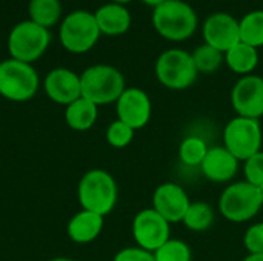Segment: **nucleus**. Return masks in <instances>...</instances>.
I'll use <instances>...</instances> for the list:
<instances>
[{
	"mask_svg": "<svg viewBox=\"0 0 263 261\" xmlns=\"http://www.w3.org/2000/svg\"><path fill=\"white\" fill-rule=\"evenodd\" d=\"M151 22L156 32L168 42H185L199 26L196 9L185 0H165L153 8Z\"/></svg>",
	"mask_w": 263,
	"mask_h": 261,
	"instance_id": "1",
	"label": "nucleus"
},
{
	"mask_svg": "<svg viewBox=\"0 0 263 261\" xmlns=\"http://www.w3.org/2000/svg\"><path fill=\"white\" fill-rule=\"evenodd\" d=\"M117 197V183L105 169H91L79 182L77 198L85 211H91L105 217L116 208Z\"/></svg>",
	"mask_w": 263,
	"mask_h": 261,
	"instance_id": "2",
	"label": "nucleus"
},
{
	"mask_svg": "<svg viewBox=\"0 0 263 261\" xmlns=\"http://www.w3.org/2000/svg\"><path fill=\"white\" fill-rule=\"evenodd\" d=\"M82 97L97 106L111 105L126 89L123 74L111 65H92L80 74Z\"/></svg>",
	"mask_w": 263,
	"mask_h": 261,
	"instance_id": "3",
	"label": "nucleus"
},
{
	"mask_svg": "<svg viewBox=\"0 0 263 261\" xmlns=\"http://www.w3.org/2000/svg\"><path fill=\"white\" fill-rule=\"evenodd\" d=\"M217 208L222 217L231 223L251 222L263 208L262 191L245 180L230 183L222 191Z\"/></svg>",
	"mask_w": 263,
	"mask_h": 261,
	"instance_id": "4",
	"label": "nucleus"
},
{
	"mask_svg": "<svg viewBox=\"0 0 263 261\" xmlns=\"http://www.w3.org/2000/svg\"><path fill=\"white\" fill-rule=\"evenodd\" d=\"M154 72L159 83L171 91H185L191 88L199 77L193 54L180 48L163 51L156 60Z\"/></svg>",
	"mask_w": 263,
	"mask_h": 261,
	"instance_id": "5",
	"label": "nucleus"
},
{
	"mask_svg": "<svg viewBox=\"0 0 263 261\" xmlns=\"http://www.w3.org/2000/svg\"><path fill=\"white\" fill-rule=\"evenodd\" d=\"M223 146L243 163L263 151V129L259 120L236 115L223 128Z\"/></svg>",
	"mask_w": 263,
	"mask_h": 261,
	"instance_id": "6",
	"label": "nucleus"
},
{
	"mask_svg": "<svg viewBox=\"0 0 263 261\" xmlns=\"http://www.w3.org/2000/svg\"><path fill=\"white\" fill-rule=\"evenodd\" d=\"M39 89V74L31 63L8 58L0 63V95L11 102H28Z\"/></svg>",
	"mask_w": 263,
	"mask_h": 261,
	"instance_id": "7",
	"label": "nucleus"
},
{
	"mask_svg": "<svg viewBox=\"0 0 263 261\" xmlns=\"http://www.w3.org/2000/svg\"><path fill=\"white\" fill-rule=\"evenodd\" d=\"M49 42L51 35L46 28L31 20H23L11 29L8 37V51L11 58L32 63L45 54Z\"/></svg>",
	"mask_w": 263,
	"mask_h": 261,
	"instance_id": "8",
	"label": "nucleus"
},
{
	"mask_svg": "<svg viewBox=\"0 0 263 261\" xmlns=\"http://www.w3.org/2000/svg\"><path fill=\"white\" fill-rule=\"evenodd\" d=\"M102 35L94 14L88 11H74L65 17L60 25V42L72 54H83L94 48Z\"/></svg>",
	"mask_w": 263,
	"mask_h": 261,
	"instance_id": "9",
	"label": "nucleus"
},
{
	"mask_svg": "<svg viewBox=\"0 0 263 261\" xmlns=\"http://www.w3.org/2000/svg\"><path fill=\"white\" fill-rule=\"evenodd\" d=\"M131 231L136 246L148 252H156L171 238V223L153 208L142 209L136 214Z\"/></svg>",
	"mask_w": 263,
	"mask_h": 261,
	"instance_id": "10",
	"label": "nucleus"
},
{
	"mask_svg": "<svg viewBox=\"0 0 263 261\" xmlns=\"http://www.w3.org/2000/svg\"><path fill=\"white\" fill-rule=\"evenodd\" d=\"M231 106L240 117H263V77L250 74L239 77L231 89Z\"/></svg>",
	"mask_w": 263,
	"mask_h": 261,
	"instance_id": "11",
	"label": "nucleus"
},
{
	"mask_svg": "<svg viewBox=\"0 0 263 261\" xmlns=\"http://www.w3.org/2000/svg\"><path fill=\"white\" fill-rule=\"evenodd\" d=\"M116 112L119 120L137 131L149 123L153 115V102L143 89L131 86L126 88L116 102Z\"/></svg>",
	"mask_w": 263,
	"mask_h": 261,
	"instance_id": "12",
	"label": "nucleus"
},
{
	"mask_svg": "<svg viewBox=\"0 0 263 261\" xmlns=\"http://www.w3.org/2000/svg\"><path fill=\"white\" fill-rule=\"evenodd\" d=\"M202 34L206 45L225 54L240 42L239 20L228 12H213L203 20Z\"/></svg>",
	"mask_w": 263,
	"mask_h": 261,
	"instance_id": "13",
	"label": "nucleus"
},
{
	"mask_svg": "<svg viewBox=\"0 0 263 261\" xmlns=\"http://www.w3.org/2000/svg\"><path fill=\"white\" fill-rule=\"evenodd\" d=\"M190 205L191 200L188 192L174 182H165L159 185L153 194V209L171 225L182 223Z\"/></svg>",
	"mask_w": 263,
	"mask_h": 261,
	"instance_id": "14",
	"label": "nucleus"
},
{
	"mask_svg": "<svg viewBox=\"0 0 263 261\" xmlns=\"http://www.w3.org/2000/svg\"><path fill=\"white\" fill-rule=\"evenodd\" d=\"M43 88L46 95L57 105L68 106L82 97V85L80 75L66 68L52 69L43 82Z\"/></svg>",
	"mask_w": 263,
	"mask_h": 261,
	"instance_id": "15",
	"label": "nucleus"
},
{
	"mask_svg": "<svg viewBox=\"0 0 263 261\" xmlns=\"http://www.w3.org/2000/svg\"><path fill=\"white\" fill-rule=\"evenodd\" d=\"M240 162L222 145L210 146L205 160L200 165V171L211 183L223 185L230 183L239 172Z\"/></svg>",
	"mask_w": 263,
	"mask_h": 261,
	"instance_id": "16",
	"label": "nucleus"
},
{
	"mask_svg": "<svg viewBox=\"0 0 263 261\" xmlns=\"http://www.w3.org/2000/svg\"><path fill=\"white\" fill-rule=\"evenodd\" d=\"M97 26L100 29L102 34L105 35H122L125 32H128V29L131 28L133 23V17L129 9L125 5H119V3H106L102 5L96 12H94Z\"/></svg>",
	"mask_w": 263,
	"mask_h": 261,
	"instance_id": "17",
	"label": "nucleus"
},
{
	"mask_svg": "<svg viewBox=\"0 0 263 261\" xmlns=\"http://www.w3.org/2000/svg\"><path fill=\"white\" fill-rule=\"evenodd\" d=\"M103 220L105 217L82 209L68 222L66 234L71 242L77 245H88L94 242L103 231Z\"/></svg>",
	"mask_w": 263,
	"mask_h": 261,
	"instance_id": "18",
	"label": "nucleus"
},
{
	"mask_svg": "<svg viewBox=\"0 0 263 261\" xmlns=\"http://www.w3.org/2000/svg\"><path fill=\"white\" fill-rule=\"evenodd\" d=\"M225 63L234 74L240 77L254 74V69L259 65V49L239 42L225 52Z\"/></svg>",
	"mask_w": 263,
	"mask_h": 261,
	"instance_id": "19",
	"label": "nucleus"
},
{
	"mask_svg": "<svg viewBox=\"0 0 263 261\" xmlns=\"http://www.w3.org/2000/svg\"><path fill=\"white\" fill-rule=\"evenodd\" d=\"M97 117H99V106L83 97L69 103L65 109L66 125L79 132L91 129L96 125Z\"/></svg>",
	"mask_w": 263,
	"mask_h": 261,
	"instance_id": "20",
	"label": "nucleus"
},
{
	"mask_svg": "<svg viewBox=\"0 0 263 261\" xmlns=\"http://www.w3.org/2000/svg\"><path fill=\"white\" fill-rule=\"evenodd\" d=\"M216 220L214 208L206 202H191L182 223L186 229L193 232H205L208 231Z\"/></svg>",
	"mask_w": 263,
	"mask_h": 261,
	"instance_id": "21",
	"label": "nucleus"
},
{
	"mask_svg": "<svg viewBox=\"0 0 263 261\" xmlns=\"http://www.w3.org/2000/svg\"><path fill=\"white\" fill-rule=\"evenodd\" d=\"M28 12L31 22L48 29L59 23L62 17V3L60 0H29Z\"/></svg>",
	"mask_w": 263,
	"mask_h": 261,
	"instance_id": "22",
	"label": "nucleus"
},
{
	"mask_svg": "<svg viewBox=\"0 0 263 261\" xmlns=\"http://www.w3.org/2000/svg\"><path fill=\"white\" fill-rule=\"evenodd\" d=\"M240 42L254 46L263 48V9H254L247 12L239 20Z\"/></svg>",
	"mask_w": 263,
	"mask_h": 261,
	"instance_id": "23",
	"label": "nucleus"
},
{
	"mask_svg": "<svg viewBox=\"0 0 263 261\" xmlns=\"http://www.w3.org/2000/svg\"><path fill=\"white\" fill-rule=\"evenodd\" d=\"M208 149L210 146L202 137L190 135L185 137L179 146V158L188 168H200L208 154Z\"/></svg>",
	"mask_w": 263,
	"mask_h": 261,
	"instance_id": "24",
	"label": "nucleus"
},
{
	"mask_svg": "<svg viewBox=\"0 0 263 261\" xmlns=\"http://www.w3.org/2000/svg\"><path fill=\"white\" fill-rule=\"evenodd\" d=\"M191 54L199 74H214L225 62V54L206 43L197 46Z\"/></svg>",
	"mask_w": 263,
	"mask_h": 261,
	"instance_id": "25",
	"label": "nucleus"
},
{
	"mask_svg": "<svg viewBox=\"0 0 263 261\" xmlns=\"http://www.w3.org/2000/svg\"><path fill=\"white\" fill-rule=\"evenodd\" d=\"M154 254L156 261H193V252L183 240L170 238Z\"/></svg>",
	"mask_w": 263,
	"mask_h": 261,
	"instance_id": "26",
	"label": "nucleus"
},
{
	"mask_svg": "<svg viewBox=\"0 0 263 261\" xmlns=\"http://www.w3.org/2000/svg\"><path fill=\"white\" fill-rule=\"evenodd\" d=\"M134 134L136 131L131 126L117 118L106 129V142L116 149H123L131 145V142L134 140Z\"/></svg>",
	"mask_w": 263,
	"mask_h": 261,
	"instance_id": "27",
	"label": "nucleus"
},
{
	"mask_svg": "<svg viewBox=\"0 0 263 261\" xmlns=\"http://www.w3.org/2000/svg\"><path fill=\"white\" fill-rule=\"evenodd\" d=\"M243 175L245 182L263 189V151L243 162Z\"/></svg>",
	"mask_w": 263,
	"mask_h": 261,
	"instance_id": "28",
	"label": "nucleus"
},
{
	"mask_svg": "<svg viewBox=\"0 0 263 261\" xmlns=\"http://www.w3.org/2000/svg\"><path fill=\"white\" fill-rule=\"evenodd\" d=\"M243 246L248 254H263V222L251 225L245 231Z\"/></svg>",
	"mask_w": 263,
	"mask_h": 261,
	"instance_id": "29",
	"label": "nucleus"
},
{
	"mask_svg": "<svg viewBox=\"0 0 263 261\" xmlns=\"http://www.w3.org/2000/svg\"><path fill=\"white\" fill-rule=\"evenodd\" d=\"M112 261H156V258L153 252H148L139 246H131L119 251Z\"/></svg>",
	"mask_w": 263,
	"mask_h": 261,
	"instance_id": "30",
	"label": "nucleus"
},
{
	"mask_svg": "<svg viewBox=\"0 0 263 261\" xmlns=\"http://www.w3.org/2000/svg\"><path fill=\"white\" fill-rule=\"evenodd\" d=\"M243 261H263V254H248Z\"/></svg>",
	"mask_w": 263,
	"mask_h": 261,
	"instance_id": "31",
	"label": "nucleus"
},
{
	"mask_svg": "<svg viewBox=\"0 0 263 261\" xmlns=\"http://www.w3.org/2000/svg\"><path fill=\"white\" fill-rule=\"evenodd\" d=\"M145 5H148V6H151V8H156V6H159L160 3H163L165 0H142Z\"/></svg>",
	"mask_w": 263,
	"mask_h": 261,
	"instance_id": "32",
	"label": "nucleus"
},
{
	"mask_svg": "<svg viewBox=\"0 0 263 261\" xmlns=\"http://www.w3.org/2000/svg\"><path fill=\"white\" fill-rule=\"evenodd\" d=\"M111 2H112V3H119V5H125V6H126V5L131 3L133 0H111Z\"/></svg>",
	"mask_w": 263,
	"mask_h": 261,
	"instance_id": "33",
	"label": "nucleus"
},
{
	"mask_svg": "<svg viewBox=\"0 0 263 261\" xmlns=\"http://www.w3.org/2000/svg\"><path fill=\"white\" fill-rule=\"evenodd\" d=\"M49 261H77V260H72V258H63V257H60V258H52V260Z\"/></svg>",
	"mask_w": 263,
	"mask_h": 261,
	"instance_id": "34",
	"label": "nucleus"
}]
</instances>
